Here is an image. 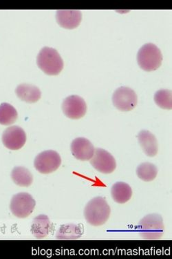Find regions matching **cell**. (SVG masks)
<instances>
[{"label":"cell","instance_id":"5b68a950","mask_svg":"<svg viewBox=\"0 0 172 259\" xmlns=\"http://www.w3.org/2000/svg\"><path fill=\"white\" fill-rule=\"evenodd\" d=\"M36 202L28 193H19L13 196L10 203L11 212L19 219L29 217L35 209Z\"/></svg>","mask_w":172,"mask_h":259},{"label":"cell","instance_id":"ba28073f","mask_svg":"<svg viewBox=\"0 0 172 259\" xmlns=\"http://www.w3.org/2000/svg\"><path fill=\"white\" fill-rule=\"evenodd\" d=\"M92 167L104 175H109L116 169L117 162L112 155L101 148H96L94 150L93 156L90 160Z\"/></svg>","mask_w":172,"mask_h":259},{"label":"cell","instance_id":"6da1fadb","mask_svg":"<svg viewBox=\"0 0 172 259\" xmlns=\"http://www.w3.org/2000/svg\"><path fill=\"white\" fill-rule=\"evenodd\" d=\"M110 207L107 200L101 196L92 198L86 204L84 209L85 219L92 226H103L110 215Z\"/></svg>","mask_w":172,"mask_h":259},{"label":"cell","instance_id":"ac0fdd59","mask_svg":"<svg viewBox=\"0 0 172 259\" xmlns=\"http://www.w3.org/2000/svg\"><path fill=\"white\" fill-rule=\"evenodd\" d=\"M84 233L81 226L73 224L63 225L59 229L56 234L58 239H78Z\"/></svg>","mask_w":172,"mask_h":259},{"label":"cell","instance_id":"52a82bcc","mask_svg":"<svg viewBox=\"0 0 172 259\" xmlns=\"http://www.w3.org/2000/svg\"><path fill=\"white\" fill-rule=\"evenodd\" d=\"M137 96L135 92L126 87L117 89L112 96V103L119 111L133 110L137 105Z\"/></svg>","mask_w":172,"mask_h":259},{"label":"cell","instance_id":"30bf717a","mask_svg":"<svg viewBox=\"0 0 172 259\" xmlns=\"http://www.w3.org/2000/svg\"><path fill=\"white\" fill-rule=\"evenodd\" d=\"M26 142V134L23 128L18 126L7 128L3 134V143L10 150L22 149Z\"/></svg>","mask_w":172,"mask_h":259},{"label":"cell","instance_id":"5bb4252c","mask_svg":"<svg viewBox=\"0 0 172 259\" xmlns=\"http://www.w3.org/2000/svg\"><path fill=\"white\" fill-rule=\"evenodd\" d=\"M52 230V224L46 215L36 217L31 226V232L37 239H43L50 234Z\"/></svg>","mask_w":172,"mask_h":259},{"label":"cell","instance_id":"d6986e66","mask_svg":"<svg viewBox=\"0 0 172 259\" xmlns=\"http://www.w3.org/2000/svg\"><path fill=\"white\" fill-rule=\"evenodd\" d=\"M18 118V111L13 106L6 103L0 105V124L11 125L16 122Z\"/></svg>","mask_w":172,"mask_h":259},{"label":"cell","instance_id":"ffe728a7","mask_svg":"<svg viewBox=\"0 0 172 259\" xmlns=\"http://www.w3.org/2000/svg\"><path fill=\"white\" fill-rule=\"evenodd\" d=\"M158 175L156 166L150 162H144L138 166L137 175L142 181L145 182H151L154 181Z\"/></svg>","mask_w":172,"mask_h":259},{"label":"cell","instance_id":"277c9868","mask_svg":"<svg viewBox=\"0 0 172 259\" xmlns=\"http://www.w3.org/2000/svg\"><path fill=\"white\" fill-rule=\"evenodd\" d=\"M162 55L159 49L152 43L143 45L137 54L139 67L145 71H153L161 65Z\"/></svg>","mask_w":172,"mask_h":259},{"label":"cell","instance_id":"3957f363","mask_svg":"<svg viewBox=\"0 0 172 259\" xmlns=\"http://www.w3.org/2000/svg\"><path fill=\"white\" fill-rule=\"evenodd\" d=\"M139 233L141 238L147 240L161 239L163 236L164 226L161 215L157 213H151L145 215L140 221Z\"/></svg>","mask_w":172,"mask_h":259},{"label":"cell","instance_id":"44dd1931","mask_svg":"<svg viewBox=\"0 0 172 259\" xmlns=\"http://www.w3.org/2000/svg\"><path fill=\"white\" fill-rule=\"evenodd\" d=\"M154 101L158 107L167 110H171V91L161 90L158 91L154 95Z\"/></svg>","mask_w":172,"mask_h":259},{"label":"cell","instance_id":"e0dca14e","mask_svg":"<svg viewBox=\"0 0 172 259\" xmlns=\"http://www.w3.org/2000/svg\"><path fill=\"white\" fill-rule=\"evenodd\" d=\"M11 178L17 185L24 188L31 186L33 181L31 171L24 167H15L11 172Z\"/></svg>","mask_w":172,"mask_h":259},{"label":"cell","instance_id":"4fadbf2b","mask_svg":"<svg viewBox=\"0 0 172 259\" xmlns=\"http://www.w3.org/2000/svg\"><path fill=\"white\" fill-rule=\"evenodd\" d=\"M142 149L147 156L154 157L158 152L156 136L147 130H142L137 136Z\"/></svg>","mask_w":172,"mask_h":259},{"label":"cell","instance_id":"2e32d148","mask_svg":"<svg viewBox=\"0 0 172 259\" xmlns=\"http://www.w3.org/2000/svg\"><path fill=\"white\" fill-rule=\"evenodd\" d=\"M111 197L117 203L124 204L129 201L132 196L131 187L128 183L117 182L111 189Z\"/></svg>","mask_w":172,"mask_h":259},{"label":"cell","instance_id":"9c48e42d","mask_svg":"<svg viewBox=\"0 0 172 259\" xmlns=\"http://www.w3.org/2000/svg\"><path fill=\"white\" fill-rule=\"evenodd\" d=\"M62 110L68 118L78 120L86 115L87 105L85 100L80 96H71L64 99L62 103Z\"/></svg>","mask_w":172,"mask_h":259},{"label":"cell","instance_id":"7c38bea8","mask_svg":"<svg viewBox=\"0 0 172 259\" xmlns=\"http://www.w3.org/2000/svg\"><path fill=\"white\" fill-rule=\"evenodd\" d=\"M82 19L79 10H59L56 11V20L59 25L66 29L78 27Z\"/></svg>","mask_w":172,"mask_h":259},{"label":"cell","instance_id":"9a60e30c","mask_svg":"<svg viewBox=\"0 0 172 259\" xmlns=\"http://www.w3.org/2000/svg\"><path fill=\"white\" fill-rule=\"evenodd\" d=\"M18 97L27 103H35L41 98L40 90L35 85L22 84L16 88Z\"/></svg>","mask_w":172,"mask_h":259},{"label":"cell","instance_id":"8992f818","mask_svg":"<svg viewBox=\"0 0 172 259\" xmlns=\"http://www.w3.org/2000/svg\"><path fill=\"white\" fill-rule=\"evenodd\" d=\"M60 155L54 150H47L37 155L34 162L37 171L42 175H49L56 171L61 166Z\"/></svg>","mask_w":172,"mask_h":259},{"label":"cell","instance_id":"7a4b0ae2","mask_svg":"<svg viewBox=\"0 0 172 259\" xmlns=\"http://www.w3.org/2000/svg\"><path fill=\"white\" fill-rule=\"evenodd\" d=\"M37 64L39 69L48 75L60 74L64 68V61L58 51L50 47H43L39 53Z\"/></svg>","mask_w":172,"mask_h":259},{"label":"cell","instance_id":"8fae6325","mask_svg":"<svg viewBox=\"0 0 172 259\" xmlns=\"http://www.w3.org/2000/svg\"><path fill=\"white\" fill-rule=\"evenodd\" d=\"M71 152L73 156L81 161H88L93 156L94 145L88 139L85 138H77L71 143Z\"/></svg>","mask_w":172,"mask_h":259}]
</instances>
